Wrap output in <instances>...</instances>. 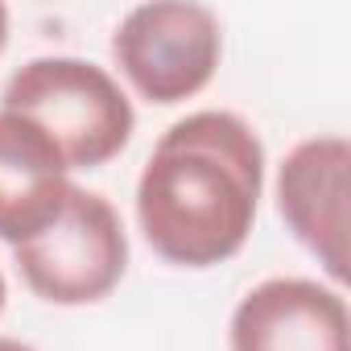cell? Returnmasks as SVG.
Instances as JSON below:
<instances>
[{"mask_svg":"<svg viewBox=\"0 0 351 351\" xmlns=\"http://www.w3.org/2000/svg\"><path fill=\"white\" fill-rule=\"evenodd\" d=\"M71 169L54 141L25 116L0 108V240L25 244L62 211Z\"/></svg>","mask_w":351,"mask_h":351,"instance_id":"7","label":"cell"},{"mask_svg":"<svg viewBox=\"0 0 351 351\" xmlns=\"http://www.w3.org/2000/svg\"><path fill=\"white\" fill-rule=\"evenodd\" d=\"M17 273L46 306H95L128 273V232L116 207L71 182L62 211L13 248Z\"/></svg>","mask_w":351,"mask_h":351,"instance_id":"3","label":"cell"},{"mask_svg":"<svg viewBox=\"0 0 351 351\" xmlns=\"http://www.w3.org/2000/svg\"><path fill=\"white\" fill-rule=\"evenodd\" d=\"M5 46H9V9L0 5V54H5Z\"/></svg>","mask_w":351,"mask_h":351,"instance_id":"9","label":"cell"},{"mask_svg":"<svg viewBox=\"0 0 351 351\" xmlns=\"http://www.w3.org/2000/svg\"><path fill=\"white\" fill-rule=\"evenodd\" d=\"M5 302H9V281H5V273H0V314H5Z\"/></svg>","mask_w":351,"mask_h":351,"instance_id":"10","label":"cell"},{"mask_svg":"<svg viewBox=\"0 0 351 351\" xmlns=\"http://www.w3.org/2000/svg\"><path fill=\"white\" fill-rule=\"evenodd\" d=\"M228 343L232 351H351V310L335 285L269 277L236 302Z\"/></svg>","mask_w":351,"mask_h":351,"instance_id":"6","label":"cell"},{"mask_svg":"<svg viewBox=\"0 0 351 351\" xmlns=\"http://www.w3.org/2000/svg\"><path fill=\"white\" fill-rule=\"evenodd\" d=\"M223 58V25L207 5L191 0H153L120 17L112 34V62L124 83L157 104H186L215 79Z\"/></svg>","mask_w":351,"mask_h":351,"instance_id":"4","label":"cell"},{"mask_svg":"<svg viewBox=\"0 0 351 351\" xmlns=\"http://www.w3.org/2000/svg\"><path fill=\"white\" fill-rule=\"evenodd\" d=\"M0 351H38V347H29V343H21V339H9V335H0Z\"/></svg>","mask_w":351,"mask_h":351,"instance_id":"8","label":"cell"},{"mask_svg":"<svg viewBox=\"0 0 351 351\" xmlns=\"http://www.w3.org/2000/svg\"><path fill=\"white\" fill-rule=\"evenodd\" d=\"M347 191L351 145L339 132L298 141L277 169V215L335 289L347 281Z\"/></svg>","mask_w":351,"mask_h":351,"instance_id":"5","label":"cell"},{"mask_svg":"<svg viewBox=\"0 0 351 351\" xmlns=\"http://www.w3.org/2000/svg\"><path fill=\"white\" fill-rule=\"evenodd\" d=\"M265 145L223 108L173 120L136 178L145 244L173 269H215L248 244L265 195Z\"/></svg>","mask_w":351,"mask_h":351,"instance_id":"1","label":"cell"},{"mask_svg":"<svg viewBox=\"0 0 351 351\" xmlns=\"http://www.w3.org/2000/svg\"><path fill=\"white\" fill-rule=\"evenodd\" d=\"M0 108L34 120L62 153L66 169L108 165L136 132L132 99L116 75L75 54L29 58L5 83Z\"/></svg>","mask_w":351,"mask_h":351,"instance_id":"2","label":"cell"}]
</instances>
